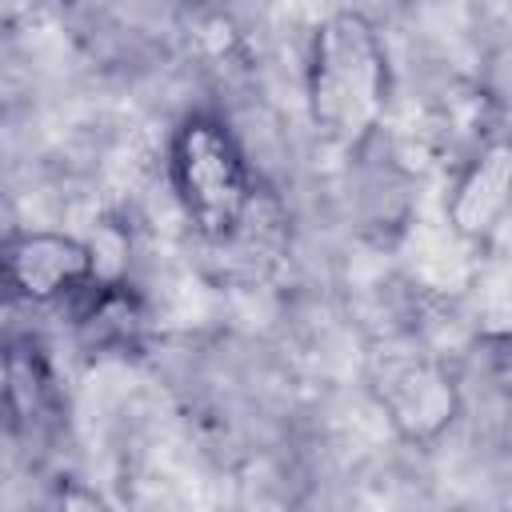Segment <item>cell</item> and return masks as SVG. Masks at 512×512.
<instances>
[{
  "mask_svg": "<svg viewBox=\"0 0 512 512\" xmlns=\"http://www.w3.org/2000/svg\"><path fill=\"white\" fill-rule=\"evenodd\" d=\"M388 104V60L360 12H332L308 44V112L332 144H364Z\"/></svg>",
  "mask_w": 512,
  "mask_h": 512,
  "instance_id": "1",
  "label": "cell"
},
{
  "mask_svg": "<svg viewBox=\"0 0 512 512\" xmlns=\"http://www.w3.org/2000/svg\"><path fill=\"white\" fill-rule=\"evenodd\" d=\"M168 176L188 224L204 240L224 244L244 228L256 196L252 168L220 116L192 112L176 128L168 148Z\"/></svg>",
  "mask_w": 512,
  "mask_h": 512,
  "instance_id": "2",
  "label": "cell"
},
{
  "mask_svg": "<svg viewBox=\"0 0 512 512\" xmlns=\"http://www.w3.org/2000/svg\"><path fill=\"white\" fill-rule=\"evenodd\" d=\"M96 280V256L68 232H12L0 244V300L56 304Z\"/></svg>",
  "mask_w": 512,
  "mask_h": 512,
  "instance_id": "3",
  "label": "cell"
},
{
  "mask_svg": "<svg viewBox=\"0 0 512 512\" xmlns=\"http://www.w3.org/2000/svg\"><path fill=\"white\" fill-rule=\"evenodd\" d=\"M384 404L392 412V424L408 440H432L456 416V388L440 368L408 364L392 376V388L384 392Z\"/></svg>",
  "mask_w": 512,
  "mask_h": 512,
  "instance_id": "4",
  "label": "cell"
},
{
  "mask_svg": "<svg viewBox=\"0 0 512 512\" xmlns=\"http://www.w3.org/2000/svg\"><path fill=\"white\" fill-rule=\"evenodd\" d=\"M508 180H512V156H508V144L496 140L472 160V168L456 184V196L448 208L456 232L476 240L488 236L508 208Z\"/></svg>",
  "mask_w": 512,
  "mask_h": 512,
  "instance_id": "5",
  "label": "cell"
},
{
  "mask_svg": "<svg viewBox=\"0 0 512 512\" xmlns=\"http://www.w3.org/2000/svg\"><path fill=\"white\" fill-rule=\"evenodd\" d=\"M56 408V388L48 360L36 344H4V388H0V412L12 424H40Z\"/></svg>",
  "mask_w": 512,
  "mask_h": 512,
  "instance_id": "6",
  "label": "cell"
},
{
  "mask_svg": "<svg viewBox=\"0 0 512 512\" xmlns=\"http://www.w3.org/2000/svg\"><path fill=\"white\" fill-rule=\"evenodd\" d=\"M76 328L92 348H128L144 328V308L128 284H88Z\"/></svg>",
  "mask_w": 512,
  "mask_h": 512,
  "instance_id": "7",
  "label": "cell"
}]
</instances>
